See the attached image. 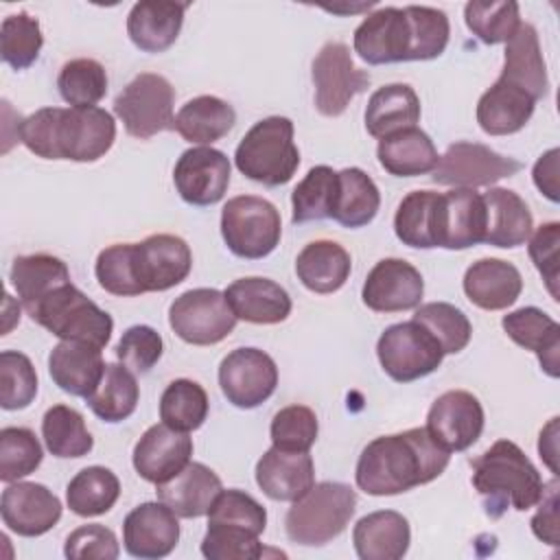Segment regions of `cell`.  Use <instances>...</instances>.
Masks as SVG:
<instances>
[{
  "label": "cell",
  "instance_id": "20",
  "mask_svg": "<svg viewBox=\"0 0 560 560\" xmlns=\"http://www.w3.org/2000/svg\"><path fill=\"white\" fill-rule=\"evenodd\" d=\"M179 542L177 514L158 501L133 508L122 523L125 551L140 560H158L168 556Z\"/></svg>",
  "mask_w": 560,
  "mask_h": 560
},
{
  "label": "cell",
  "instance_id": "47",
  "mask_svg": "<svg viewBox=\"0 0 560 560\" xmlns=\"http://www.w3.org/2000/svg\"><path fill=\"white\" fill-rule=\"evenodd\" d=\"M464 20L470 33L483 44H505L521 24L518 4L512 0L481 2L470 0L464 7Z\"/></svg>",
  "mask_w": 560,
  "mask_h": 560
},
{
  "label": "cell",
  "instance_id": "34",
  "mask_svg": "<svg viewBox=\"0 0 560 560\" xmlns=\"http://www.w3.org/2000/svg\"><path fill=\"white\" fill-rule=\"evenodd\" d=\"M534 107L529 94L497 79L477 101V122L488 136H510L529 122Z\"/></svg>",
  "mask_w": 560,
  "mask_h": 560
},
{
  "label": "cell",
  "instance_id": "32",
  "mask_svg": "<svg viewBox=\"0 0 560 560\" xmlns=\"http://www.w3.org/2000/svg\"><path fill=\"white\" fill-rule=\"evenodd\" d=\"M481 197L488 219L483 243L503 249L523 245L534 228V219L525 199L510 188H490Z\"/></svg>",
  "mask_w": 560,
  "mask_h": 560
},
{
  "label": "cell",
  "instance_id": "18",
  "mask_svg": "<svg viewBox=\"0 0 560 560\" xmlns=\"http://www.w3.org/2000/svg\"><path fill=\"white\" fill-rule=\"evenodd\" d=\"M133 258L142 293L177 287L192 269V252L188 243L175 234H151L133 243Z\"/></svg>",
  "mask_w": 560,
  "mask_h": 560
},
{
  "label": "cell",
  "instance_id": "26",
  "mask_svg": "<svg viewBox=\"0 0 560 560\" xmlns=\"http://www.w3.org/2000/svg\"><path fill=\"white\" fill-rule=\"evenodd\" d=\"M223 490L219 475L201 462H188L175 477L158 483V499L179 518H197L210 512Z\"/></svg>",
  "mask_w": 560,
  "mask_h": 560
},
{
  "label": "cell",
  "instance_id": "38",
  "mask_svg": "<svg viewBox=\"0 0 560 560\" xmlns=\"http://www.w3.org/2000/svg\"><path fill=\"white\" fill-rule=\"evenodd\" d=\"M236 122L234 107L212 94H201L184 103L175 116V131L190 144H212L228 136Z\"/></svg>",
  "mask_w": 560,
  "mask_h": 560
},
{
  "label": "cell",
  "instance_id": "25",
  "mask_svg": "<svg viewBox=\"0 0 560 560\" xmlns=\"http://www.w3.org/2000/svg\"><path fill=\"white\" fill-rule=\"evenodd\" d=\"M186 9V2H136L127 15V35L142 52H164L175 44L179 35Z\"/></svg>",
  "mask_w": 560,
  "mask_h": 560
},
{
  "label": "cell",
  "instance_id": "54",
  "mask_svg": "<svg viewBox=\"0 0 560 560\" xmlns=\"http://www.w3.org/2000/svg\"><path fill=\"white\" fill-rule=\"evenodd\" d=\"M201 553L208 560H256L265 549L258 534L245 527L208 523V532L201 540Z\"/></svg>",
  "mask_w": 560,
  "mask_h": 560
},
{
  "label": "cell",
  "instance_id": "31",
  "mask_svg": "<svg viewBox=\"0 0 560 560\" xmlns=\"http://www.w3.org/2000/svg\"><path fill=\"white\" fill-rule=\"evenodd\" d=\"M361 560H400L411 542L409 521L396 510H376L361 516L352 529Z\"/></svg>",
  "mask_w": 560,
  "mask_h": 560
},
{
  "label": "cell",
  "instance_id": "51",
  "mask_svg": "<svg viewBox=\"0 0 560 560\" xmlns=\"http://www.w3.org/2000/svg\"><path fill=\"white\" fill-rule=\"evenodd\" d=\"M37 396V372L31 359L18 350L0 352V407L18 411Z\"/></svg>",
  "mask_w": 560,
  "mask_h": 560
},
{
  "label": "cell",
  "instance_id": "40",
  "mask_svg": "<svg viewBox=\"0 0 560 560\" xmlns=\"http://www.w3.org/2000/svg\"><path fill=\"white\" fill-rule=\"evenodd\" d=\"M440 192L411 190L402 197L394 214V232L402 245L416 249L438 247Z\"/></svg>",
  "mask_w": 560,
  "mask_h": 560
},
{
  "label": "cell",
  "instance_id": "11",
  "mask_svg": "<svg viewBox=\"0 0 560 560\" xmlns=\"http://www.w3.org/2000/svg\"><path fill=\"white\" fill-rule=\"evenodd\" d=\"M311 74L315 83V107L328 118L343 114L350 101L370 83V74L354 66L350 48L341 42L322 46L313 59Z\"/></svg>",
  "mask_w": 560,
  "mask_h": 560
},
{
  "label": "cell",
  "instance_id": "17",
  "mask_svg": "<svg viewBox=\"0 0 560 560\" xmlns=\"http://www.w3.org/2000/svg\"><path fill=\"white\" fill-rule=\"evenodd\" d=\"M424 295L422 273L402 258L378 260L361 289V300L376 313H400L420 306Z\"/></svg>",
  "mask_w": 560,
  "mask_h": 560
},
{
  "label": "cell",
  "instance_id": "16",
  "mask_svg": "<svg viewBox=\"0 0 560 560\" xmlns=\"http://www.w3.org/2000/svg\"><path fill=\"white\" fill-rule=\"evenodd\" d=\"M173 184L179 197L190 206L219 203L230 186V160L212 147L186 149L173 168Z\"/></svg>",
  "mask_w": 560,
  "mask_h": 560
},
{
  "label": "cell",
  "instance_id": "61",
  "mask_svg": "<svg viewBox=\"0 0 560 560\" xmlns=\"http://www.w3.org/2000/svg\"><path fill=\"white\" fill-rule=\"evenodd\" d=\"M558 158H560V151L553 147L549 149L547 153H542L534 168H532V177H534V184L536 188L553 203H558L560 199V184H558Z\"/></svg>",
  "mask_w": 560,
  "mask_h": 560
},
{
  "label": "cell",
  "instance_id": "60",
  "mask_svg": "<svg viewBox=\"0 0 560 560\" xmlns=\"http://www.w3.org/2000/svg\"><path fill=\"white\" fill-rule=\"evenodd\" d=\"M538 512L532 516V532L538 540L558 547L560 545V527H558V479L553 477L545 483L542 497L536 503Z\"/></svg>",
  "mask_w": 560,
  "mask_h": 560
},
{
  "label": "cell",
  "instance_id": "28",
  "mask_svg": "<svg viewBox=\"0 0 560 560\" xmlns=\"http://www.w3.org/2000/svg\"><path fill=\"white\" fill-rule=\"evenodd\" d=\"M501 326L505 335L525 350H532L540 368L558 378L560 374V326L553 317L536 306H523L503 315Z\"/></svg>",
  "mask_w": 560,
  "mask_h": 560
},
{
  "label": "cell",
  "instance_id": "12",
  "mask_svg": "<svg viewBox=\"0 0 560 560\" xmlns=\"http://www.w3.org/2000/svg\"><path fill=\"white\" fill-rule=\"evenodd\" d=\"M523 168V164L510 155H501L479 142H455L444 155H440L438 166L431 175L435 184L455 188H477L492 186L503 177H512Z\"/></svg>",
  "mask_w": 560,
  "mask_h": 560
},
{
  "label": "cell",
  "instance_id": "4",
  "mask_svg": "<svg viewBox=\"0 0 560 560\" xmlns=\"http://www.w3.org/2000/svg\"><path fill=\"white\" fill-rule=\"evenodd\" d=\"M236 168L252 182L276 188L287 184L298 166L300 151L293 142V122L287 116L258 120L234 151Z\"/></svg>",
  "mask_w": 560,
  "mask_h": 560
},
{
  "label": "cell",
  "instance_id": "41",
  "mask_svg": "<svg viewBox=\"0 0 560 560\" xmlns=\"http://www.w3.org/2000/svg\"><path fill=\"white\" fill-rule=\"evenodd\" d=\"M90 409L103 422L116 424L127 420L140 400V387L136 374L122 363H107L101 383L85 398Z\"/></svg>",
  "mask_w": 560,
  "mask_h": 560
},
{
  "label": "cell",
  "instance_id": "46",
  "mask_svg": "<svg viewBox=\"0 0 560 560\" xmlns=\"http://www.w3.org/2000/svg\"><path fill=\"white\" fill-rule=\"evenodd\" d=\"M57 88L70 107H94L107 92V72L96 59H70L59 70Z\"/></svg>",
  "mask_w": 560,
  "mask_h": 560
},
{
  "label": "cell",
  "instance_id": "62",
  "mask_svg": "<svg viewBox=\"0 0 560 560\" xmlns=\"http://www.w3.org/2000/svg\"><path fill=\"white\" fill-rule=\"evenodd\" d=\"M556 442H558V418H551V420L547 422V427L540 431L538 453H540V457L545 459V464L551 468L553 477H558V464H556L558 448H556Z\"/></svg>",
  "mask_w": 560,
  "mask_h": 560
},
{
  "label": "cell",
  "instance_id": "24",
  "mask_svg": "<svg viewBox=\"0 0 560 560\" xmlns=\"http://www.w3.org/2000/svg\"><path fill=\"white\" fill-rule=\"evenodd\" d=\"M223 295L234 317L249 324H280L293 308L287 289L260 276L234 280Z\"/></svg>",
  "mask_w": 560,
  "mask_h": 560
},
{
  "label": "cell",
  "instance_id": "59",
  "mask_svg": "<svg viewBox=\"0 0 560 560\" xmlns=\"http://www.w3.org/2000/svg\"><path fill=\"white\" fill-rule=\"evenodd\" d=\"M529 258L538 273L542 276L547 291L551 293L553 300H560L558 291V280H560V267H558V247H560V223L549 221L536 228L534 234H529Z\"/></svg>",
  "mask_w": 560,
  "mask_h": 560
},
{
  "label": "cell",
  "instance_id": "48",
  "mask_svg": "<svg viewBox=\"0 0 560 560\" xmlns=\"http://www.w3.org/2000/svg\"><path fill=\"white\" fill-rule=\"evenodd\" d=\"M44 46V35L37 18L26 11L11 13L2 20L0 26V55L2 61L13 70H26L39 57Z\"/></svg>",
  "mask_w": 560,
  "mask_h": 560
},
{
  "label": "cell",
  "instance_id": "36",
  "mask_svg": "<svg viewBox=\"0 0 560 560\" xmlns=\"http://www.w3.org/2000/svg\"><path fill=\"white\" fill-rule=\"evenodd\" d=\"M9 280L24 311L31 313L55 289L70 282V271L66 262L52 254H28L13 260Z\"/></svg>",
  "mask_w": 560,
  "mask_h": 560
},
{
  "label": "cell",
  "instance_id": "44",
  "mask_svg": "<svg viewBox=\"0 0 560 560\" xmlns=\"http://www.w3.org/2000/svg\"><path fill=\"white\" fill-rule=\"evenodd\" d=\"M208 394L190 378H175L160 396V420L182 433L199 429L208 418Z\"/></svg>",
  "mask_w": 560,
  "mask_h": 560
},
{
  "label": "cell",
  "instance_id": "50",
  "mask_svg": "<svg viewBox=\"0 0 560 560\" xmlns=\"http://www.w3.org/2000/svg\"><path fill=\"white\" fill-rule=\"evenodd\" d=\"M42 457V444L31 429L4 427L0 431V481L13 483L35 472Z\"/></svg>",
  "mask_w": 560,
  "mask_h": 560
},
{
  "label": "cell",
  "instance_id": "19",
  "mask_svg": "<svg viewBox=\"0 0 560 560\" xmlns=\"http://www.w3.org/2000/svg\"><path fill=\"white\" fill-rule=\"evenodd\" d=\"M0 514L7 529L35 538L50 532L61 518V501L44 483L13 481L2 490Z\"/></svg>",
  "mask_w": 560,
  "mask_h": 560
},
{
  "label": "cell",
  "instance_id": "6",
  "mask_svg": "<svg viewBox=\"0 0 560 560\" xmlns=\"http://www.w3.org/2000/svg\"><path fill=\"white\" fill-rule=\"evenodd\" d=\"M28 317L61 341H81L98 350L109 343L114 330L112 315L72 282L44 298Z\"/></svg>",
  "mask_w": 560,
  "mask_h": 560
},
{
  "label": "cell",
  "instance_id": "23",
  "mask_svg": "<svg viewBox=\"0 0 560 560\" xmlns=\"http://www.w3.org/2000/svg\"><path fill=\"white\" fill-rule=\"evenodd\" d=\"M256 483L273 501H298L315 486V466L308 451L271 446L256 464Z\"/></svg>",
  "mask_w": 560,
  "mask_h": 560
},
{
  "label": "cell",
  "instance_id": "14",
  "mask_svg": "<svg viewBox=\"0 0 560 560\" xmlns=\"http://www.w3.org/2000/svg\"><path fill=\"white\" fill-rule=\"evenodd\" d=\"M483 407L466 389H448L433 400L427 413V433L448 453L470 448L483 431Z\"/></svg>",
  "mask_w": 560,
  "mask_h": 560
},
{
  "label": "cell",
  "instance_id": "7",
  "mask_svg": "<svg viewBox=\"0 0 560 560\" xmlns=\"http://www.w3.org/2000/svg\"><path fill=\"white\" fill-rule=\"evenodd\" d=\"M221 236L234 256L265 258L280 243V212L271 201L256 195L232 197L221 210Z\"/></svg>",
  "mask_w": 560,
  "mask_h": 560
},
{
  "label": "cell",
  "instance_id": "53",
  "mask_svg": "<svg viewBox=\"0 0 560 560\" xmlns=\"http://www.w3.org/2000/svg\"><path fill=\"white\" fill-rule=\"evenodd\" d=\"M407 18L411 22V61H429L444 52L451 35V24L444 11L433 7H405Z\"/></svg>",
  "mask_w": 560,
  "mask_h": 560
},
{
  "label": "cell",
  "instance_id": "21",
  "mask_svg": "<svg viewBox=\"0 0 560 560\" xmlns=\"http://www.w3.org/2000/svg\"><path fill=\"white\" fill-rule=\"evenodd\" d=\"M192 455L188 433L175 431L164 422L149 427L133 446V468L149 483H164L175 477Z\"/></svg>",
  "mask_w": 560,
  "mask_h": 560
},
{
  "label": "cell",
  "instance_id": "33",
  "mask_svg": "<svg viewBox=\"0 0 560 560\" xmlns=\"http://www.w3.org/2000/svg\"><path fill=\"white\" fill-rule=\"evenodd\" d=\"M376 158L378 164L394 177H418L433 173L440 160L433 140L418 127H407L381 138Z\"/></svg>",
  "mask_w": 560,
  "mask_h": 560
},
{
  "label": "cell",
  "instance_id": "13",
  "mask_svg": "<svg viewBox=\"0 0 560 560\" xmlns=\"http://www.w3.org/2000/svg\"><path fill=\"white\" fill-rule=\"evenodd\" d=\"M219 385L228 402L254 409L278 387L276 361L258 348H236L219 363Z\"/></svg>",
  "mask_w": 560,
  "mask_h": 560
},
{
  "label": "cell",
  "instance_id": "27",
  "mask_svg": "<svg viewBox=\"0 0 560 560\" xmlns=\"http://www.w3.org/2000/svg\"><path fill=\"white\" fill-rule=\"evenodd\" d=\"M501 81L523 90L534 101L542 98L549 90L547 66L540 52V42L534 24L521 22L516 33L505 42Z\"/></svg>",
  "mask_w": 560,
  "mask_h": 560
},
{
  "label": "cell",
  "instance_id": "5",
  "mask_svg": "<svg viewBox=\"0 0 560 560\" xmlns=\"http://www.w3.org/2000/svg\"><path fill=\"white\" fill-rule=\"evenodd\" d=\"M357 510V494L348 483L322 481L293 501L284 529L289 540L304 547H322L337 538Z\"/></svg>",
  "mask_w": 560,
  "mask_h": 560
},
{
  "label": "cell",
  "instance_id": "49",
  "mask_svg": "<svg viewBox=\"0 0 560 560\" xmlns=\"http://www.w3.org/2000/svg\"><path fill=\"white\" fill-rule=\"evenodd\" d=\"M411 319L422 324L438 339L444 354L462 352L472 337V326L464 315V311H459L455 304H448V302L420 304L416 306V313Z\"/></svg>",
  "mask_w": 560,
  "mask_h": 560
},
{
  "label": "cell",
  "instance_id": "3",
  "mask_svg": "<svg viewBox=\"0 0 560 560\" xmlns=\"http://www.w3.org/2000/svg\"><path fill=\"white\" fill-rule=\"evenodd\" d=\"M472 464V486L483 497L488 516L499 518L505 510L525 512L534 508L545 481L529 457L512 440H497Z\"/></svg>",
  "mask_w": 560,
  "mask_h": 560
},
{
  "label": "cell",
  "instance_id": "52",
  "mask_svg": "<svg viewBox=\"0 0 560 560\" xmlns=\"http://www.w3.org/2000/svg\"><path fill=\"white\" fill-rule=\"evenodd\" d=\"M96 280L101 289L118 298L140 295L142 287L136 273V258H133V243H116L105 247L96 256L94 265Z\"/></svg>",
  "mask_w": 560,
  "mask_h": 560
},
{
  "label": "cell",
  "instance_id": "55",
  "mask_svg": "<svg viewBox=\"0 0 560 560\" xmlns=\"http://www.w3.org/2000/svg\"><path fill=\"white\" fill-rule=\"evenodd\" d=\"M317 416L306 405L282 407L269 427L273 446L284 451H311L317 440Z\"/></svg>",
  "mask_w": 560,
  "mask_h": 560
},
{
  "label": "cell",
  "instance_id": "22",
  "mask_svg": "<svg viewBox=\"0 0 560 560\" xmlns=\"http://www.w3.org/2000/svg\"><path fill=\"white\" fill-rule=\"evenodd\" d=\"M486 203L475 188L440 192L438 247L468 249L486 238Z\"/></svg>",
  "mask_w": 560,
  "mask_h": 560
},
{
  "label": "cell",
  "instance_id": "8",
  "mask_svg": "<svg viewBox=\"0 0 560 560\" xmlns=\"http://www.w3.org/2000/svg\"><path fill=\"white\" fill-rule=\"evenodd\" d=\"M175 90L171 81L155 72H140L114 98V114L125 131L138 140H149L160 131L175 129Z\"/></svg>",
  "mask_w": 560,
  "mask_h": 560
},
{
  "label": "cell",
  "instance_id": "30",
  "mask_svg": "<svg viewBox=\"0 0 560 560\" xmlns=\"http://www.w3.org/2000/svg\"><path fill=\"white\" fill-rule=\"evenodd\" d=\"M105 361L101 350L81 341H59L48 354V372L52 383L79 398H88L103 378Z\"/></svg>",
  "mask_w": 560,
  "mask_h": 560
},
{
  "label": "cell",
  "instance_id": "9",
  "mask_svg": "<svg viewBox=\"0 0 560 560\" xmlns=\"http://www.w3.org/2000/svg\"><path fill=\"white\" fill-rule=\"evenodd\" d=\"M383 372L396 383H411L433 374L444 359L438 339L416 319L387 326L376 341Z\"/></svg>",
  "mask_w": 560,
  "mask_h": 560
},
{
  "label": "cell",
  "instance_id": "29",
  "mask_svg": "<svg viewBox=\"0 0 560 560\" xmlns=\"http://www.w3.org/2000/svg\"><path fill=\"white\" fill-rule=\"evenodd\" d=\"M462 287L475 306L483 311H503L518 300L523 278L508 260L481 258L466 269Z\"/></svg>",
  "mask_w": 560,
  "mask_h": 560
},
{
  "label": "cell",
  "instance_id": "56",
  "mask_svg": "<svg viewBox=\"0 0 560 560\" xmlns=\"http://www.w3.org/2000/svg\"><path fill=\"white\" fill-rule=\"evenodd\" d=\"M208 523L236 525L260 536L267 527V510L252 494L238 488H230L217 494L208 512Z\"/></svg>",
  "mask_w": 560,
  "mask_h": 560
},
{
  "label": "cell",
  "instance_id": "10",
  "mask_svg": "<svg viewBox=\"0 0 560 560\" xmlns=\"http://www.w3.org/2000/svg\"><path fill=\"white\" fill-rule=\"evenodd\" d=\"M173 332L192 346H214L223 341L236 326V317L219 289L184 291L168 308Z\"/></svg>",
  "mask_w": 560,
  "mask_h": 560
},
{
  "label": "cell",
  "instance_id": "37",
  "mask_svg": "<svg viewBox=\"0 0 560 560\" xmlns=\"http://www.w3.org/2000/svg\"><path fill=\"white\" fill-rule=\"evenodd\" d=\"M420 120V98L407 83H389L372 92L365 107V129L374 138L416 127Z\"/></svg>",
  "mask_w": 560,
  "mask_h": 560
},
{
  "label": "cell",
  "instance_id": "2",
  "mask_svg": "<svg viewBox=\"0 0 560 560\" xmlns=\"http://www.w3.org/2000/svg\"><path fill=\"white\" fill-rule=\"evenodd\" d=\"M116 140V122L103 107H42L18 127V142L44 160L96 162Z\"/></svg>",
  "mask_w": 560,
  "mask_h": 560
},
{
  "label": "cell",
  "instance_id": "39",
  "mask_svg": "<svg viewBox=\"0 0 560 560\" xmlns=\"http://www.w3.org/2000/svg\"><path fill=\"white\" fill-rule=\"evenodd\" d=\"M378 208V186L365 171L350 166L337 173V195L330 219L343 228H363L372 223Z\"/></svg>",
  "mask_w": 560,
  "mask_h": 560
},
{
  "label": "cell",
  "instance_id": "58",
  "mask_svg": "<svg viewBox=\"0 0 560 560\" xmlns=\"http://www.w3.org/2000/svg\"><path fill=\"white\" fill-rule=\"evenodd\" d=\"M120 553L116 534L101 525L88 523L68 534L63 556L70 560H116Z\"/></svg>",
  "mask_w": 560,
  "mask_h": 560
},
{
  "label": "cell",
  "instance_id": "35",
  "mask_svg": "<svg viewBox=\"0 0 560 560\" xmlns=\"http://www.w3.org/2000/svg\"><path fill=\"white\" fill-rule=\"evenodd\" d=\"M352 271V258L335 241H313L295 258L298 280L313 293L326 295L339 291Z\"/></svg>",
  "mask_w": 560,
  "mask_h": 560
},
{
  "label": "cell",
  "instance_id": "15",
  "mask_svg": "<svg viewBox=\"0 0 560 560\" xmlns=\"http://www.w3.org/2000/svg\"><path fill=\"white\" fill-rule=\"evenodd\" d=\"M354 52L370 66L411 61V22L405 7H381L365 15L352 37Z\"/></svg>",
  "mask_w": 560,
  "mask_h": 560
},
{
  "label": "cell",
  "instance_id": "57",
  "mask_svg": "<svg viewBox=\"0 0 560 560\" xmlns=\"http://www.w3.org/2000/svg\"><path fill=\"white\" fill-rule=\"evenodd\" d=\"M164 352V341L160 332L147 324L129 326L120 341L116 343L118 361L133 374H147Z\"/></svg>",
  "mask_w": 560,
  "mask_h": 560
},
{
  "label": "cell",
  "instance_id": "43",
  "mask_svg": "<svg viewBox=\"0 0 560 560\" xmlns=\"http://www.w3.org/2000/svg\"><path fill=\"white\" fill-rule=\"evenodd\" d=\"M42 438L46 448L61 459L83 457L94 446L83 416L68 405H52L46 409L42 418Z\"/></svg>",
  "mask_w": 560,
  "mask_h": 560
},
{
  "label": "cell",
  "instance_id": "42",
  "mask_svg": "<svg viewBox=\"0 0 560 560\" xmlns=\"http://www.w3.org/2000/svg\"><path fill=\"white\" fill-rule=\"evenodd\" d=\"M118 497L120 481L105 466L79 470L66 488V503L77 516H101L114 508Z\"/></svg>",
  "mask_w": 560,
  "mask_h": 560
},
{
  "label": "cell",
  "instance_id": "45",
  "mask_svg": "<svg viewBox=\"0 0 560 560\" xmlns=\"http://www.w3.org/2000/svg\"><path fill=\"white\" fill-rule=\"evenodd\" d=\"M337 195V171L326 164L313 166L291 192V221L308 223L330 219Z\"/></svg>",
  "mask_w": 560,
  "mask_h": 560
},
{
  "label": "cell",
  "instance_id": "1",
  "mask_svg": "<svg viewBox=\"0 0 560 560\" xmlns=\"http://www.w3.org/2000/svg\"><path fill=\"white\" fill-rule=\"evenodd\" d=\"M451 453L424 427L374 438L359 455L354 479L372 497H392L429 483L444 472Z\"/></svg>",
  "mask_w": 560,
  "mask_h": 560
}]
</instances>
